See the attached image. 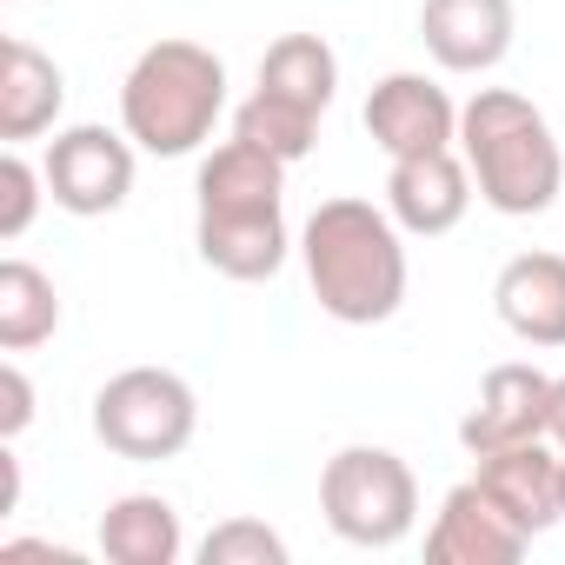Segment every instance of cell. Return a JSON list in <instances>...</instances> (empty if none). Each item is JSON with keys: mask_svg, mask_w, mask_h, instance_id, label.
Segmentation results:
<instances>
[{"mask_svg": "<svg viewBox=\"0 0 565 565\" xmlns=\"http://www.w3.org/2000/svg\"><path fill=\"white\" fill-rule=\"evenodd\" d=\"M558 472H565V452H558Z\"/></svg>", "mask_w": 565, "mask_h": 565, "instance_id": "24", "label": "cell"}, {"mask_svg": "<svg viewBox=\"0 0 565 565\" xmlns=\"http://www.w3.org/2000/svg\"><path fill=\"white\" fill-rule=\"evenodd\" d=\"M61 333V287L34 259H0V353H34Z\"/></svg>", "mask_w": 565, "mask_h": 565, "instance_id": "18", "label": "cell"}, {"mask_svg": "<svg viewBox=\"0 0 565 565\" xmlns=\"http://www.w3.org/2000/svg\"><path fill=\"white\" fill-rule=\"evenodd\" d=\"M512 0H426L419 8V41L446 74H492L512 54Z\"/></svg>", "mask_w": 565, "mask_h": 565, "instance_id": "12", "label": "cell"}, {"mask_svg": "<svg viewBox=\"0 0 565 565\" xmlns=\"http://www.w3.org/2000/svg\"><path fill=\"white\" fill-rule=\"evenodd\" d=\"M200 565H287V539L266 519H226L200 539Z\"/></svg>", "mask_w": 565, "mask_h": 565, "instance_id": "20", "label": "cell"}, {"mask_svg": "<svg viewBox=\"0 0 565 565\" xmlns=\"http://www.w3.org/2000/svg\"><path fill=\"white\" fill-rule=\"evenodd\" d=\"M193 246L213 273L226 279H273L287 266V160L253 147V140H220L200 160L193 180Z\"/></svg>", "mask_w": 565, "mask_h": 565, "instance_id": "1", "label": "cell"}, {"mask_svg": "<svg viewBox=\"0 0 565 565\" xmlns=\"http://www.w3.org/2000/svg\"><path fill=\"white\" fill-rule=\"evenodd\" d=\"M360 120H366V134H373V147L386 160L433 153V147H459V107L426 74H386V81H373Z\"/></svg>", "mask_w": 565, "mask_h": 565, "instance_id": "8", "label": "cell"}, {"mask_svg": "<svg viewBox=\"0 0 565 565\" xmlns=\"http://www.w3.org/2000/svg\"><path fill=\"white\" fill-rule=\"evenodd\" d=\"M200 433V399L173 366H127L94 393V439L114 459L160 466L180 459Z\"/></svg>", "mask_w": 565, "mask_h": 565, "instance_id": "6", "label": "cell"}, {"mask_svg": "<svg viewBox=\"0 0 565 565\" xmlns=\"http://www.w3.org/2000/svg\"><path fill=\"white\" fill-rule=\"evenodd\" d=\"M28 419H34V386H28L21 360H8L0 366V439H21Z\"/></svg>", "mask_w": 565, "mask_h": 565, "instance_id": "22", "label": "cell"}, {"mask_svg": "<svg viewBox=\"0 0 565 565\" xmlns=\"http://www.w3.org/2000/svg\"><path fill=\"white\" fill-rule=\"evenodd\" d=\"M41 186H47V173H41L21 147H8V160H0V239H21V233L34 226Z\"/></svg>", "mask_w": 565, "mask_h": 565, "instance_id": "21", "label": "cell"}, {"mask_svg": "<svg viewBox=\"0 0 565 565\" xmlns=\"http://www.w3.org/2000/svg\"><path fill=\"white\" fill-rule=\"evenodd\" d=\"M67 107V74L54 67V54H41L34 41H8L0 47V140L28 147L41 140Z\"/></svg>", "mask_w": 565, "mask_h": 565, "instance_id": "15", "label": "cell"}, {"mask_svg": "<svg viewBox=\"0 0 565 565\" xmlns=\"http://www.w3.org/2000/svg\"><path fill=\"white\" fill-rule=\"evenodd\" d=\"M226 114V61L200 41H153L120 81V127L140 153L180 160L213 140Z\"/></svg>", "mask_w": 565, "mask_h": 565, "instance_id": "4", "label": "cell"}, {"mask_svg": "<svg viewBox=\"0 0 565 565\" xmlns=\"http://www.w3.org/2000/svg\"><path fill=\"white\" fill-rule=\"evenodd\" d=\"M333 87H340V54L320 34H279L259 54V94H279V100H294L307 114H327Z\"/></svg>", "mask_w": 565, "mask_h": 565, "instance_id": "17", "label": "cell"}, {"mask_svg": "<svg viewBox=\"0 0 565 565\" xmlns=\"http://www.w3.org/2000/svg\"><path fill=\"white\" fill-rule=\"evenodd\" d=\"M459 153H466L479 200L505 220L552 213V200L565 186V153H558L552 120L512 87H479L459 107Z\"/></svg>", "mask_w": 565, "mask_h": 565, "instance_id": "3", "label": "cell"}, {"mask_svg": "<svg viewBox=\"0 0 565 565\" xmlns=\"http://www.w3.org/2000/svg\"><path fill=\"white\" fill-rule=\"evenodd\" d=\"M472 206V173L459 147H433V153H406L386 173V213L399 220V233L413 239H439L466 220Z\"/></svg>", "mask_w": 565, "mask_h": 565, "instance_id": "10", "label": "cell"}, {"mask_svg": "<svg viewBox=\"0 0 565 565\" xmlns=\"http://www.w3.org/2000/svg\"><path fill=\"white\" fill-rule=\"evenodd\" d=\"M233 134L239 140H253V147H266V153H279V160H307L313 153V140H320V114H307V107H294V100H279V94H246L239 100V114H233Z\"/></svg>", "mask_w": 565, "mask_h": 565, "instance_id": "19", "label": "cell"}, {"mask_svg": "<svg viewBox=\"0 0 565 565\" xmlns=\"http://www.w3.org/2000/svg\"><path fill=\"white\" fill-rule=\"evenodd\" d=\"M134 134L120 127H94V120H81V127H61L54 140H47V160H41V173H47V200L61 206V213H74V220H100V213H120L127 206V193H134Z\"/></svg>", "mask_w": 565, "mask_h": 565, "instance_id": "7", "label": "cell"}, {"mask_svg": "<svg viewBox=\"0 0 565 565\" xmlns=\"http://www.w3.org/2000/svg\"><path fill=\"white\" fill-rule=\"evenodd\" d=\"M492 313L525 347H565V253H519L492 279Z\"/></svg>", "mask_w": 565, "mask_h": 565, "instance_id": "14", "label": "cell"}, {"mask_svg": "<svg viewBox=\"0 0 565 565\" xmlns=\"http://www.w3.org/2000/svg\"><path fill=\"white\" fill-rule=\"evenodd\" d=\"M300 259L320 313L340 327H386L406 307V233L373 200H320L300 226Z\"/></svg>", "mask_w": 565, "mask_h": 565, "instance_id": "2", "label": "cell"}, {"mask_svg": "<svg viewBox=\"0 0 565 565\" xmlns=\"http://www.w3.org/2000/svg\"><path fill=\"white\" fill-rule=\"evenodd\" d=\"M545 439L565 452V380H552V413H545Z\"/></svg>", "mask_w": 565, "mask_h": 565, "instance_id": "23", "label": "cell"}, {"mask_svg": "<svg viewBox=\"0 0 565 565\" xmlns=\"http://www.w3.org/2000/svg\"><path fill=\"white\" fill-rule=\"evenodd\" d=\"M327 525L360 552H393L419 519V479L393 446H340L320 472Z\"/></svg>", "mask_w": 565, "mask_h": 565, "instance_id": "5", "label": "cell"}, {"mask_svg": "<svg viewBox=\"0 0 565 565\" xmlns=\"http://www.w3.org/2000/svg\"><path fill=\"white\" fill-rule=\"evenodd\" d=\"M100 552L114 565H173L186 552L173 499H160V492H120L100 512Z\"/></svg>", "mask_w": 565, "mask_h": 565, "instance_id": "16", "label": "cell"}, {"mask_svg": "<svg viewBox=\"0 0 565 565\" xmlns=\"http://www.w3.org/2000/svg\"><path fill=\"white\" fill-rule=\"evenodd\" d=\"M525 545H532V532L479 479L452 486L439 499L433 525H426V558L433 565H512V558H525Z\"/></svg>", "mask_w": 565, "mask_h": 565, "instance_id": "9", "label": "cell"}, {"mask_svg": "<svg viewBox=\"0 0 565 565\" xmlns=\"http://www.w3.org/2000/svg\"><path fill=\"white\" fill-rule=\"evenodd\" d=\"M472 479H479L532 539L565 519V472H558V446H552V439H525V446L479 452V472H472Z\"/></svg>", "mask_w": 565, "mask_h": 565, "instance_id": "13", "label": "cell"}, {"mask_svg": "<svg viewBox=\"0 0 565 565\" xmlns=\"http://www.w3.org/2000/svg\"><path fill=\"white\" fill-rule=\"evenodd\" d=\"M545 413H552V373L505 360L479 380V399L459 419V446L479 459V452H499V446L545 439Z\"/></svg>", "mask_w": 565, "mask_h": 565, "instance_id": "11", "label": "cell"}]
</instances>
